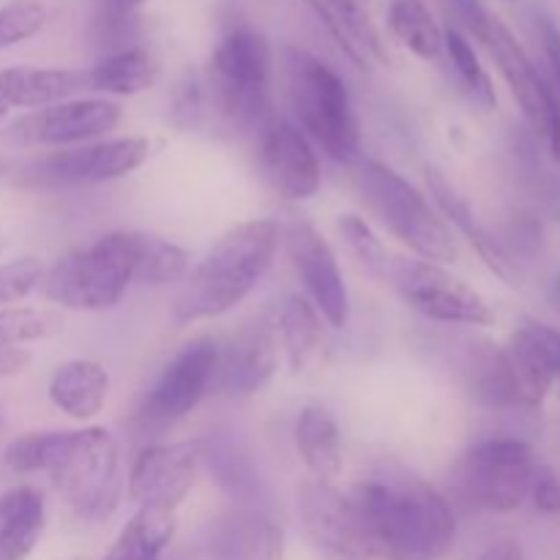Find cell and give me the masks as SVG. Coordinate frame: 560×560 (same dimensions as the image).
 <instances>
[{
  "instance_id": "obj_23",
  "label": "cell",
  "mask_w": 560,
  "mask_h": 560,
  "mask_svg": "<svg viewBox=\"0 0 560 560\" xmlns=\"http://www.w3.org/2000/svg\"><path fill=\"white\" fill-rule=\"evenodd\" d=\"M295 448L312 479L331 485L342 474L345 452L337 419L323 405H306L295 421Z\"/></svg>"
},
{
  "instance_id": "obj_1",
  "label": "cell",
  "mask_w": 560,
  "mask_h": 560,
  "mask_svg": "<svg viewBox=\"0 0 560 560\" xmlns=\"http://www.w3.org/2000/svg\"><path fill=\"white\" fill-rule=\"evenodd\" d=\"M370 560H443L457 539L446 498L419 476H377L348 490Z\"/></svg>"
},
{
  "instance_id": "obj_15",
  "label": "cell",
  "mask_w": 560,
  "mask_h": 560,
  "mask_svg": "<svg viewBox=\"0 0 560 560\" xmlns=\"http://www.w3.org/2000/svg\"><path fill=\"white\" fill-rule=\"evenodd\" d=\"M200 459V441L142 448L129 470V501L137 503V509L153 506L175 512L195 487Z\"/></svg>"
},
{
  "instance_id": "obj_7",
  "label": "cell",
  "mask_w": 560,
  "mask_h": 560,
  "mask_svg": "<svg viewBox=\"0 0 560 560\" xmlns=\"http://www.w3.org/2000/svg\"><path fill=\"white\" fill-rule=\"evenodd\" d=\"M454 11L459 20L468 25V31L485 44L490 58L501 69L509 91L517 98L520 109L528 118V124L539 131L552 148V153L560 156V104L558 93L545 82V77L536 71L525 49L509 31L501 16L492 14L481 0H452Z\"/></svg>"
},
{
  "instance_id": "obj_32",
  "label": "cell",
  "mask_w": 560,
  "mask_h": 560,
  "mask_svg": "<svg viewBox=\"0 0 560 560\" xmlns=\"http://www.w3.org/2000/svg\"><path fill=\"white\" fill-rule=\"evenodd\" d=\"M63 331V317L38 306H0V350L42 342Z\"/></svg>"
},
{
  "instance_id": "obj_19",
  "label": "cell",
  "mask_w": 560,
  "mask_h": 560,
  "mask_svg": "<svg viewBox=\"0 0 560 560\" xmlns=\"http://www.w3.org/2000/svg\"><path fill=\"white\" fill-rule=\"evenodd\" d=\"M306 5L359 69L388 66V49L372 14V0H306Z\"/></svg>"
},
{
  "instance_id": "obj_6",
  "label": "cell",
  "mask_w": 560,
  "mask_h": 560,
  "mask_svg": "<svg viewBox=\"0 0 560 560\" xmlns=\"http://www.w3.org/2000/svg\"><path fill=\"white\" fill-rule=\"evenodd\" d=\"M350 170L361 200L405 246H410L421 260L438 266L454 262L457 244L452 230L410 180H405L388 164L364 156L355 159Z\"/></svg>"
},
{
  "instance_id": "obj_42",
  "label": "cell",
  "mask_w": 560,
  "mask_h": 560,
  "mask_svg": "<svg viewBox=\"0 0 560 560\" xmlns=\"http://www.w3.org/2000/svg\"><path fill=\"white\" fill-rule=\"evenodd\" d=\"M142 3H145V0H109V9H113V14L126 16L131 14V11L140 9Z\"/></svg>"
},
{
  "instance_id": "obj_13",
  "label": "cell",
  "mask_w": 560,
  "mask_h": 560,
  "mask_svg": "<svg viewBox=\"0 0 560 560\" xmlns=\"http://www.w3.org/2000/svg\"><path fill=\"white\" fill-rule=\"evenodd\" d=\"M282 241L315 310L331 328L348 326L350 299L331 244L306 219L299 217L290 219L288 228L282 230Z\"/></svg>"
},
{
  "instance_id": "obj_28",
  "label": "cell",
  "mask_w": 560,
  "mask_h": 560,
  "mask_svg": "<svg viewBox=\"0 0 560 560\" xmlns=\"http://www.w3.org/2000/svg\"><path fill=\"white\" fill-rule=\"evenodd\" d=\"M320 312L315 310V304L301 295H290L279 312V339H282L290 370H306V364L315 359L317 348H320Z\"/></svg>"
},
{
  "instance_id": "obj_29",
  "label": "cell",
  "mask_w": 560,
  "mask_h": 560,
  "mask_svg": "<svg viewBox=\"0 0 560 560\" xmlns=\"http://www.w3.org/2000/svg\"><path fill=\"white\" fill-rule=\"evenodd\" d=\"M44 534V498L22 487L16 512L0 525V560H25Z\"/></svg>"
},
{
  "instance_id": "obj_18",
  "label": "cell",
  "mask_w": 560,
  "mask_h": 560,
  "mask_svg": "<svg viewBox=\"0 0 560 560\" xmlns=\"http://www.w3.org/2000/svg\"><path fill=\"white\" fill-rule=\"evenodd\" d=\"M277 372V328L268 320L246 323L219 350L217 383L230 397H255Z\"/></svg>"
},
{
  "instance_id": "obj_36",
  "label": "cell",
  "mask_w": 560,
  "mask_h": 560,
  "mask_svg": "<svg viewBox=\"0 0 560 560\" xmlns=\"http://www.w3.org/2000/svg\"><path fill=\"white\" fill-rule=\"evenodd\" d=\"M44 266L36 257L0 262V306H11L27 299L36 288H42Z\"/></svg>"
},
{
  "instance_id": "obj_22",
  "label": "cell",
  "mask_w": 560,
  "mask_h": 560,
  "mask_svg": "<svg viewBox=\"0 0 560 560\" xmlns=\"http://www.w3.org/2000/svg\"><path fill=\"white\" fill-rule=\"evenodd\" d=\"M49 402L69 419L88 421L102 413L109 394L107 366L93 359H74L58 366L49 381Z\"/></svg>"
},
{
  "instance_id": "obj_26",
  "label": "cell",
  "mask_w": 560,
  "mask_h": 560,
  "mask_svg": "<svg viewBox=\"0 0 560 560\" xmlns=\"http://www.w3.org/2000/svg\"><path fill=\"white\" fill-rule=\"evenodd\" d=\"M175 536V512L140 506L102 560H159Z\"/></svg>"
},
{
  "instance_id": "obj_10",
  "label": "cell",
  "mask_w": 560,
  "mask_h": 560,
  "mask_svg": "<svg viewBox=\"0 0 560 560\" xmlns=\"http://www.w3.org/2000/svg\"><path fill=\"white\" fill-rule=\"evenodd\" d=\"M405 304L421 317L435 323H459V326H492L495 312L470 284L448 273L430 260L394 257L386 279Z\"/></svg>"
},
{
  "instance_id": "obj_43",
  "label": "cell",
  "mask_w": 560,
  "mask_h": 560,
  "mask_svg": "<svg viewBox=\"0 0 560 560\" xmlns=\"http://www.w3.org/2000/svg\"><path fill=\"white\" fill-rule=\"evenodd\" d=\"M11 113V104L9 98H5V91H3V80H0V120L5 118V115Z\"/></svg>"
},
{
  "instance_id": "obj_46",
  "label": "cell",
  "mask_w": 560,
  "mask_h": 560,
  "mask_svg": "<svg viewBox=\"0 0 560 560\" xmlns=\"http://www.w3.org/2000/svg\"><path fill=\"white\" fill-rule=\"evenodd\" d=\"M66 560H80V558H66Z\"/></svg>"
},
{
  "instance_id": "obj_8",
  "label": "cell",
  "mask_w": 560,
  "mask_h": 560,
  "mask_svg": "<svg viewBox=\"0 0 560 560\" xmlns=\"http://www.w3.org/2000/svg\"><path fill=\"white\" fill-rule=\"evenodd\" d=\"M271 47L255 27H233L219 38L211 55V93L219 113L238 129L260 124L268 115Z\"/></svg>"
},
{
  "instance_id": "obj_27",
  "label": "cell",
  "mask_w": 560,
  "mask_h": 560,
  "mask_svg": "<svg viewBox=\"0 0 560 560\" xmlns=\"http://www.w3.org/2000/svg\"><path fill=\"white\" fill-rule=\"evenodd\" d=\"M388 27L405 49L421 60H435L443 55L446 31L438 25L424 0H394L388 5Z\"/></svg>"
},
{
  "instance_id": "obj_39",
  "label": "cell",
  "mask_w": 560,
  "mask_h": 560,
  "mask_svg": "<svg viewBox=\"0 0 560 560\" xmlns=\"http://www.w3.org/2000/svg\"><path fill=\"white\" fill-rule=\"evenodd\" d=\"M476 560H528V556H525V550L517 545V541L503 539V541H495L492 547H487V550Z\"/></svg>"
},
{
  "instance_id": "obj_9",
  "label": "cell",
  "mask_w": 560,
  "mask_h": 560,
  "mask_svg": "<svg viewBox=\"0 0 560 560\" xmlns=\"http://www.w3.org/2000/svg\"><path fill=\"white\" fill-rule=\"evenodd\" d=\"M534 448L520 438H490L476 443L459 463V487L470 503L490 512L523 506L536 479Z\"/></svg>"
},
{
  "instance_id": "obj_33",
  "label": "cell",
  "mask_w": 560,
  "mask_h": 560,
  "mask_svg": "<svg viewBox=\"0 0 560 560\" xmlns=\"http://www.w3.org/2000/svg\"><path fill=\"white\" fill-rule=\"evenodd\" d=\"M509 348L528 359L536 370L552 381H560V331L545 323H525L514 331Z\"/></svg>"
},
{
  "instance_id": "obj_11",
  "label": "cell",
  "mask_w": 560,
  "mask_h": 560,
  "mask_svg": "<svg viewBox=\"0 0 560 560\" xmlns=\"http://www.w3.org/2000/svg\"><path fill=\"white\" fill-rule=\"evenodd\" d=\"M217 364L219 345L211 337H197L186 342L148 392L140 419L145 424H173L189 416L202 402L208 388L217 383Z\"/></svg>"
},
{
  "instance_id": "obj_40",
  "label": "cell",
  "mask_w": 560,
  "mask_h": 560,
  "mask_svg": "<svg viewBox=\"0 0 560 560\" xmlns=\"http://www.w3.org/2000/svg\"><path fill=\"white\" fill-rule=\"evenodd\" d=\"M27 364H31V353H27V350H0V377L20 375Z\"/></svg>"
},
{
  "instance_id": "obj_12",
  "label": "cell",
  "mask_w": 560,
  "mask_h": 560,
  "mask_svg": "<svg viewBox=\"0 0 560 560\" xmlns=\"http://www.w3.org/2000/svg\"><path fill=\"white\" fill-rule=\"evenodd\" d=\"M120 118H124V109L109 98H66V102L33 109L25 118L14 120L9 140L44 148L85 145L96 137L109 135L120 124Z\"/></svg>"
},
{
  "instance_id": "obj_4",
  "label": "cell",
  "mask_w": 560,
  "mask_h": 560,
  "mask_svg": "<svg viewBox=\"0 0 560 560\" xmlns=\"http://www.w3.org/2000/svg\"><path fill=\"white\" fill-rule=\"evenodd\" d=\"M284 88L299 129L339 164L361 156V131L345 82L331 66L299 47L284 49Z\"/></svg>"
},
{
  "instance_id": "obj_17",
  "label": "cell",
  "mask_w": 560,
  "mask_h": 560,
  "mask_svg": "<svg viewBox=\"0 0 560 560\" xmlns=\"http://www.w3.org/2000/svg\"><path fill=\"white\" fill-rule=\"evenodd\" d=\"M151 153L145 137H118V140L91 142V145L60 148L36 162V175L69 184H102L124 178L142 167Z\"/></svg>"
},
{
  "instance_id": "obj_37",
  "label": "cell",
  "mask_w": 560,
  "mask_h": 560,
  "mask_svg": "<svg viewBox=\"0 0 560 560\" xmlns=\"http://www.w3.org/2000/svg\"><path fill=\"white\" fill-rule=\"evenodd\" d=\"M534 506L545 514H560V479L550 470H536L534 487H530Z\"/></svg>"
},
{
  "instance_id": "obj_14",
  "label": "cell",
  "mask_w": 560,
  "mask_h": 560,
  "mask_svg": "<svg viewBox=\"0 0 560 560\" xmlns=\"http://www.w3.org/2000/svg\"><path fill=\"white\" fill-rule=\"evenodd\" d=\"M299 514L306 536L328 560H370L364 528L348 492L323 481L299 487Z\"/></svg>"
},
{
  "instance_id": "obj_31",
  "label": "cell",
  "mask_w": 560,
  "mask_h": 560,
  "mask_svg": "<svg viewBox=\"0 0 560 560\" xmlns=\"http://www.w3.org/2000/svg\"><path fill=\"white\" fill-rule=\"evenodd\" d=\"M443 52L448 55V63H452L454 74H457L459 88L468 93L470 102L481 109H495L498 104L495 85H492L490 74H487L485 66H481L474 44H470L459 31H446Z\"/></svg>"
},
{
  "instance_id": "obj_38",
  "label": "cell",
  "mask_w": 560,
  "mask_h": 560,
  "mask_svg": "<svg viewBox=\"0 0 560 560\" xmlns=\"http://www.w3.org/2000/svg\"><path fill=\"white\" fill-rule=\"evenodd\" d=\"M539 38L541 49H545L547 69H550L552 80H556V93H560V27L550 16H539Z\"/></svg>"
},
{
  "instance_id": "obj_35",
  "label": "cell",
  "mask_w": 560,
  "mask_h": 560,
  "mask_svg": "<svg viewBox=\"0 0 560 560\" xmlns=\"http://www.w3.org/2000/svg\"><path fill=\"white\" fill-rule=\"evenodd\" d=\"M47 25V5L42 0H9L0 5V52L38 36Z\"/></svg>"
},
{
  "instance_id": "obj_16",
  "label": "cell",
  "mask_w": 560,
  "mask_h": 560,
  "mask_svg": "<svg viewBox=\"0 0 560 560\" xmlns=\"http://www.w3.org/2000/svg\"><path fill=\"white\" fill-rule=\"evenodd\" d=\"M257 156L266 180L284 200L304 202L320 191L323 173L317 153L310 137L293 120L279 118L268 124L260 135Z\"/></svg>"
},
{
  "instance_id": "obj_20",
  "label": "cell",
  "mask_w": 560,
  "mask_h": 560,
  "mask_svg": "<svg viewBox=\"0 0 560 560\" xmlns=\"http://www.w3.org/2000/svg\"><path fill=\"white\" fill-rule=\"evenodd\" d=\"M208 560H282L284 530L260 509H230L213 523Z\"/></svg>"
},
{
  "instance_id": "obj_34",
  "label": "cell",
  "mask_w": 560,
  "mask_h": 560,
  "mask_svg": "<svg viewBox=\"0 0 560 560\" xmlns=\"http://www.w3.org/2000/svg\"><path fill=\"white\" fill-rule=\"evenodd\" d=\"M339 233H342L345 244L350 246V252L359 257V262L366 271L386 279V271L388 266H392L394 255L383 246V241L377 238L375 230H372L364 219L355 217V213H345V217H339Z\"/></svg>"
},
{
  "instance_id": "obj_30",
  "label": "cell",
  "mask_w": 560,
  "mask_h": 560,
  "mask_svg": "<svg viewBox=\"0 0 560 560\" xmlns=\"http://www.w3.org/2000/svg\"><path fill=\"white\" fill-rule=\"evenodd\" d=\"M186 273H189V255L178 244L159 238V235L140 233L135 282L162 288V284L180 282Z\"/></svg>"
},
{
  "instance_id": "obj_25",
  "label": "cell",
  "mask_w": 560,
  "mask_h": 560,
  "mask_svg": "<svg viewBox=\"0 0 560 560\" xmlns=\"http://www.w3.org/2000/svg\"><path fill=\"white\" fill-rule=\"evenodd\" d=\"M159 74H162V66L153 58V52L131 47L107 55L93 69H88V88L98 93H113V96H135L156 85Z\"/></svg>"
},
{
  "instance_id": "obj_45",
  "label": "cell",
  "mask_w": 560,
  "mask_h": 560,
  "mask_svg": "<svg viewBox=\"0 0 560 560\" xmlns=\"http://www.w3.org/2000/svg\"><path fill=\"white\" fill-rule=\"evenodd\" d=\"M0 173H3V162H0Z\"/></svg>"
},
{
  "instance_id": "obj_44",
  "label": "cell",
  "mask_w": 560,
  "mask_h": 560,
  "mask_svg": "<svg viewBox=\"0 0 560 560\" xmlns=\"http://www.w3.org/2000/svg\"><path fill=\"white\" fill-rule=\"evenodd\" d=\"M556 295H558V301H560V277H558V282H556Z\"/></svg>"
},
{
  "instance_id": "obj_2",
  "label": "cell",
  "mask_w": 560,
  "mask_h": 560,
  "mask_svg": "<svg viewBox=\"0 0 560 560\" xmlns=\"http://www.w3.org/2000/svg\"><path fill=\"white\" fill-rule=\"evenodd\" d=\"M3 463L11 474H47L85 523H102L118 509V446L104 427L27 432L5 446Z\"/></svg>"
},
{
  "instance_id": "obj_41",
  "label": "cell",
  "mask_w": 560,
  "mask_h": 560,
  "mask_svg": "<svg viewBox=\"0 0 560 560\" xmlns=\"http://www.w3.org/2000/svg\"><path fill=\"white\" fill-rule=\"evenodd\" d=\"M20 498H22V490H14V492H5V495H0V525H3L5 520H9L11 514L16 512V506H20Z\"/></svg>"
},
{
  "instance_id": "obj_5",
  "label": "cell",
  "mask_w": 560,
  "mask_h": 560,
  "mask_svg": "<svg viewBox=\"0 0 560 560\" xmlns=\"http://www.w3.org/2000/svg\"><path fill=\"white\" fill-rule=\"evenodd\" d=\"M137 244L140 233L118 230L69 252L44 271L42 293L63 310H113L135 284Z\"/></svg>"
},
{
  "instance_id": "obj_24",
  "label": "cell",
  "mask_w": 560,
  "mask_h": 560,
  "mask_svg": "<svg viewBox=\"0 0 560 560\" xmlns=\"http://www.w3.org/2000/svg\"><path fill=\"white\" fill-rule=\"evenodd\" d=\"M11 109H42L66 102L88 88V71L82 69H38V66H11L0 69Z\"/></svg>"
},
{
  "instance_id": "obj_3",
  "label": "cell",
  "mask_w": 560,
  "mask_h": 560,
  "mask_svg": "<svg viewBox=\"0 0 560 560\" xmlns=\"http://www.w3.org/2000/svg\"><path fill=\"white\" fill-rule=\"evenodd\" d=\"M279 238L282 228L273 219H252L224 233L180 279L184 284L170 306V320L184 328L235 310L273 266Z\"/></svg>"
},
{
  "instance_id": "obj_21",
  "label": "cell",
  "mask_w": 560,
  "mask_h": 560,
  "mask_svg": "<svg viewBox=\"0 0 560 560\" xmlns=\"http://www.w3.org/2000/svg\"><path fill=\"white\" fill-rule=\"evenodd\" d=\"M427 186H430V195L435 200L438 211L448 219L452 224H457L459 233L470 241L476 252L481 255V260L487 262L495 277H501L506 284H520V268L512 260V255L506 252V246L485 228V224L476 219L470 202L443 178V173L438 167H427Z\"/></svg>"
}]
</instances>
